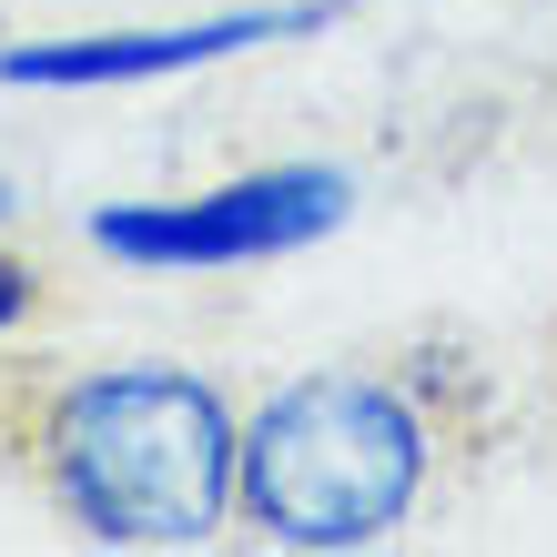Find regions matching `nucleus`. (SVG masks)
<instances>
[{"label": "nucleus", "instance_id": "nucleus-1", "mask_svg": "<svg viewBox=\"0 0 557 557\" xmlns=\"http://www.w3.org/2000/svg\"><path fill=\"white\" fill-rule=\"evenodd\" d=\"M244 425L183 366H112L51 406V486L102 547H203L234 507Z\"/></svg>", "mask_w": 557, "mask_h": 557}, {"label": "nucleus", "instance_id": "nucleus-2", "mask_svg": "<svg viewBox=\"0 0 557 557\" xmlns=\"http://www.w3.org/2000/svg\"><path fill=\"white\" fill-rule=\"evenodd\" d=\"M234 497L274 547H375L425 497V416L385 375H294L244 416Z\"/></svg>", "mask_w": 557, "mask_h": 557}, {"label": "nucleus", "instance_id": "nucleus-3", "mask_svg": "<svg viewBox=\"0 0 557 557\" xmlns=\"http://www.w3.org/2000/svg\"><path fill=\"white\" fill-rule=\"evenodd\" d=\"M355 203V183L335 162H274V173L183 193V203H112L91 213V244L112 264H152V274H213V264H274V253L335 234Z\"/></svg>", "mask_w": 557, "mask_h": 557}, {"label": "nucleus", "instance_id": "nucleus-4", "mask_svg": "<svg viewBox=\"0 0 557 557\" xmlns=\"http://www.w3.org/2000/svg\"><path fill=\"white\" fill-rule=\"evenodd\" d=\"M335 11H345V0H264V11H213V21H183V30L30 41V51H0V82H11V91H112V82H162V72H193V61H234V51L294 41V30H324Z\"/></svg>", "mask_w": 557, "mask_h": 557}, {"label": "nucleus", "instance_id": "nucleus-5", "mask_svg": "<svg viewBox=\"0 0 557 557\" xmlns=\"http://www.w3.org/2000/svg\"><path fill=\"white\" fill-rule=\"evenodd\" d=\"M21 314H30V274L0 264V324H21Z\"/></svg>", "mask_w": 557, "mask_h": 557}, {"label": "nucleus", "instance_id": "nucleus-6", "mask_svg": "<svg viewBox=\"0 0 557 557\" xmlns=\"http://www.w3.org/2000/svg\"><path fill=\"white\" fill-rule=\"evenodd\" d=\"M0 213H11V193H0Z\"/></svg>", "mask_w": 557, "mask_h": 557}]
</instances>
